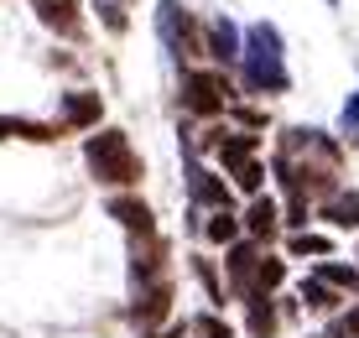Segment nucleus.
I'll return each instance as SVG.
<instances>
[{
	"label": "nucleus",
	"instance_id": "27",
	"mask_svg": "<svg viewBox=\"0 0 359 338\" xmlns=\"http://www.w3.org/2000/svg\"><path fill=\"white\" fill-rule=\"evenodd\" d=\"M141 338H193V333H182V328H172V333H156V328H151V333H141Z\"/></svg>",
	"mask_w": 359,
	"mask_h": 338
},
{
	"label": "nucleus",
	"instance_id": "7",
	"mask_svg": "<svg viewBox=\"0 0 359 338\" xmlns=\"http://www.w3.org/2000/svg\"><path fill=\"white\" fill-rule=\"evenodd\" d=\"M261 255H266V245H255V240H234L224 250V260H219V271H224V286H229V302H250V292H255V266H261Z\"/></svg>",
	"mask_w": 359,
	"mask_h": 338
},
{
	"label": "nucleus",
	"instance_id": "18",
	"mask_svg": "<svg viewBox=\"0 0 359 338\" xmlns=\"http://www.w3.org/2000/svg\"><path fill=\"white\" fill-rule=\"evenodd\" d=\"M203 240H208V245H219V250H229L234 240H245L240 214H234V208H219V214H208V219H203Z\"/></svg>",
	"mask_w": 359,
	"mask_h": 338
},
{
	"label": "nucleus",
	"instance_id": "8",
	"mask_svg": "<svg viewBox=\"0 0 359 338\" xmlns=\"http://www.w3.org/2000/svg\"><path fill=\"white\" fill-rule=\"evenodd\" d=\"M99 120H104V99H99L94 89H68L63 99H57V130L73 135V130H99Z\"/></svg>",
	"mask_w": 359,
	"mask_h": 338
},
{
	"label": "nucleus",
	"instance_id": "13",
	"mask_svg": "<svg viewBox=\"0 0 359 338\" xmlns=\"http://www.w3.org/2000/svg\"><path fill=\"white\" fill-rule=\"evenodd\" d=\"M32 11H36V21H42L47 32H57V36H79V27H83L79 0H32Z\"/></svg>",
	"mask_w": 359,
	"mask_h": 338
},
{
	"label": "nucleus",
	"instance_id": "12",
	"mask_svg": "<svg viewBox=\"0 0 359 338\" xmlns=\"http://www.w3.org/2000/svg\"><path fill=\"white\" fill-rule=\"evenodd\" d=\"M245 240H255V245H271V240H276V234H281V224H287V219H281V203H276V198H250V208H245Z\"/></svg>",
	"mask_w": 359,
	"mask_h": 338
},
{
	"label": "nucleus",
	"instance_id": "11",
	"mask_svg": "<svg viewBox=\"0 0 359 338\" xmlns=\"http://www.w3.org/2000/svg\"><path fill=\"white\" fill-rule=\"evenodd\" d=\"M172 312V281H156V286H146V292H130V307H126V318L130 323H141L146 333L156 328Z\"/></svg>",
	"mask_w": 359,
	"mask_h": 338
},
{
	"label": "nucleus",
	"instance_id": "23",
	"mask_svg": "<svg viewBox=\"0 0 359 338\" xmlns=\"http://www.w3.org/2000/svg\"><path fill=\"white\" fill-rule=\"evenodd\" d=\"M193 338H234V328H229V323L224 318H219V312L214 307H208V312H198V318H193V328H188Z\"/></svg>",
	"mask_w": 359,
	"mask_h": 338
},
{
	"label": "nucleus",
	"instance_id": "16",
	"mask_svg": "<svg viewBox=\"0 0 359 338\" xmlns=\"http://www.w3.org/2000/svg\"><path fill=\"white\" fill-rule=\"evenodd\" d=\"M240 53H245L240 27H234L229 16H214V21H208V58H214V62H240Z\"/></svg>",
	"mask_w": 359,
	"mask_h": 338
},
{
	"label": "nucleus",
	"instance_id": "3",
	"mask_svg": "<svg viewBox=\"0 0 359 338\" xmlns=\"http://www.w3.org/2000/svg\"><path fill=\"white\" fill-rule=\"evenodd\" d=\"M156 36H162V47L177 62L208 58V27L182 6V0H156Z\"/></svg>",
	"mask_w": 359,
	"mask_h": 338
},
{
	"label": "nucleus",
	"instance_id": "10",
	"mask_svg": "<svg viewBox=\"0 0 359 338\" xmlns=\"http://www.w3.org/2000/svg\"><path fill=\"white\" fill-rule=\"evenodd\" d=\"M188 193H193V208L203 203L208 214H219V208H229V203H234V187H224V182H219V172L198 167L193 156H188Z\"/></svg>",
	"mask_w": 359,
	"mask_h": 338
},
{
	"label": "nucleus",
	"instance_id": "9",
	"mask_svg": "<svg viewBox=\"0 0 359 338\" xmlns=\"http://www.w3.org/2000/svg\"><path fill=\"white\" fill-rule=\"evenodd\" d=\"M104 214L126 229V240H141V234H156V214L141 193H109L104 198Z\"/></svg>",
	"mask_w": 359,
	"mask_h": 338
},
{
	"label": "nucleus",
	"instance_id": "1",
	"mask_svg": "<svg viewBox=\"0 0 359 338\" xmlns=\"http://www.w3.org/2000/svg\"><path fill=\"white\" fill-rule=\"evenodd\" d=\"M83 167H89V177L104 182L109 193H130V187L146 177L141 151H135L130 135L115 130V125H99V130L83 135Z\"/></svg>",
	"mask_w": 359,
	"mask_h": 338
},
{
	"label": "nucleus",
	"instance_id": "26",
	"mask_svg": "<svg viewBox=\"0 0 359 338\" xmlns=\"http://www.w3.org/2000/svg\"><path fill=\"white\" fill-rule=\"evenodd\" d=\"M333 338H359V302L349 307V312H344V318L339 323H333V328H328Z\"/></svg>",
	"mask_w": 359,
	"mask_h": 338
},
{
	"label": "nucleus",
	"instance_id": "17",
	"mask_svg": "<svg viewBox=\"0 0 359 338\" xmlns=\"http://www.w3.org/2000/svg\"><path fill=\"white\" fill-rule=\"evenodd\" d=\"M57 125H47V120H21V115H0V141H57Z\"/></svg>",
	"mask_w": 359,
	"mask_h": 338
},
{
	"label": "nucleus",
	"instance_id": "21",
	"mask_svg": "<svg viewBox=\"0 0 359 338\" xmlns=\"http://www.w3.org/2000/svg\"><path fill=\"white\" fill-rule=\"evenodd\" d=\"M281 281H287V260L266 250L261 266H255V292H250V297H276V292H281Z\"/></svg>",
	"mask_w": 359,
	"mask_h": 338
},
{
	"label": "nucleus",
	"instance_id": "15",
	"mask_svg": "<svg viewBox=\"0 0 359 338\" xmlns=\"http://www.w3.org/2000/svg\"><path fill=\"white\" fill-rule=\"evenodd\" d=\"M318 219L333 224V229H359V187H339L318 203Z\"/></svg>",
	"mask_w": 359,
	"mask_h": 338
},
{
	"label": "nucleus",
	"instance_id": "2",
	"mask_svg": "<svg viewBox=\"0 0 359 338\" xmlns=\"http://www.w3.org/2000/svg\"><path fill=\"white\" fill-rule=\"evenodd\" d=\"M240 83H245L250 94H287V89H292L287 47H281V32L271 27V21H255V27H245Z\"/></svg>",
	"mask_w": 359,
	"mask_h": 338
},
{
	"label": "nucleus",
	"instance_id": "6",
	"mask_svg": "<svg viewBox=\"0 0 359 338\" xmlns=\"http://www.w3.org/2000/svg\"><path fill=\"white\" fill-rule=\"evenodd\" d=\"M126 281L130 292H146V286L167 281V234H141V240H130V260H126Z\"/></svg>",
	"mask_w": 359,
	"mask_h": 338
},
{
	"label": "nucleus",
	"instance_id": "19",
	"mask_svg": "<svg viewBox=\"0 0 359 338\" xmlns=\"http://www.w3.org/2000/svg\"><path fill=\"white\" fill-rule=\"evenodd\" d=\"M297 302H302L307 312H339L344 292H339V286H328L323 276H307V281H302V292H297Z\"/></svg>",
	"mask_w": 359,
	"mask_h": 338
},
{
	"label": "nucleus",
	"instance_id": "4",
	"mask_svg": "<svg viewBox=\"0 0 359 338\" xmlns=\"http://www.w3.org/2000/svg\"><path fill=\"white\" fill-rule=\"evenodd\" d=\"M219 167L229 172V187L245 198H261L266 187V161L255 156V135H219Z\"/></svg>",
	"mask_w": 359,
	"mask_h": 338
},
{
	"label": "nucleus",
	"instance_id": "24",
	"mask_svg": "<svg viewBox=\"0 0 359 338\" xmlns=\"http://www.w3.org/2000/svg\"><path fill=\"white\" fill-rule=\"evenodd\" d=\"M339 130H344V141L359 146V94L344 99V109H339Z\"/></svg>",
	"mask_w": 359,
	"mask_h": 338
},
{
	"label": "nucleus",
	"instance_id": "14",
	"mask_svg": "<svg viewBox=\"0 0 359 338\" xmlns=\"http://www.w3.org/2000/svg\"><path fill=\"white\" fill-rule=\"evenodd\" d=\"M281 302L276 297H250L245 302V338H276L281 333Z\"/></svg>",
	"mask_w": 359,
	"mask_h": 338
},
{
	"label": "nucleus",
	"instance_id": "25",
	"mask_svg": "<svg viewBox=\"0 0 359 338\" xmlns=\"http://www.w3.org/2000/svg\"><path fill=\"white\" fill-rule=\"evenodd\" d=\"M94 11H99V21H104L109 32H126V27H130L126 6H115V0H94Z\"/></svg>",
	"mask_w": 359,
	"mask_h": 338
},
{
	"label": "nucleus",
	"instance_id": "28",
	"mask_svg": "<svg viewBox=\"0 0 359 338\" xmlns=\"http://www.w3.org/2000/svg\"><path fill=\"white\" fill-rule=\"evenodd\" d=\"M328 6H339V0H328Z\"/></svg>",
	"mask_w": 359,
	"mask_h": 338
},
{
	"label": "nucleus",
	"instance_id": "22",
	"mask_svg": "<svg viewBox=\"0 0 359 338\" xmlns=\"http://www.w3.org/2000/svg\"><path fill=\"white\" fill-rule=\"evenodd\" d=\"M287 255H297V260H307V255L333 260V240H328V234H307V229H297V234H287Z\"/></svg>",
	"mask_w": 359,
	"mask_h": 338
},
{
	"label": "nucleus",
	"instance_id": "5",
	"mask_svg": "<svg viewBox=\"0 0 359 338\" xmlns=\"http://www.w3.org/2000/svg\"><path fill=\"white\" fill-rule=\"evenodd\" d=\"M182 109L198 120H214L229 109V79L224 73H203V68H182Z\"/></svg>",
	"mask_w": 359,
	"mask_h": 338
},
{
	"label": "nucleus",
	"instance_id": "20",
	"mask_svg": "<svg viewBox=\"0 0 359 338\" xmlns=\"http://www.w3.org/2000/svg\"><path fill=\"white\" fill-rule=\"evenodd\" d=\"M193 276H198V286L208 292L214 312L229 302V286H224V271H219V260H208V255H193Z\"/></svg>",
	"mask_w": 359,
	"mask_h": 338
}]
</instances>
